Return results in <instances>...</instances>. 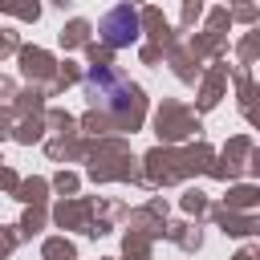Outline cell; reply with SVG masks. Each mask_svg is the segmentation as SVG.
<instances>
[{
    "instance_id": "1",
    "label": "cell",
    "mask_w": 260,
    "mask_h": 260,
    "mask_svg": "<svg viewBox=\"0 0 260 260\" xmlns=\"http://www.w3.org/2000/svg\"><path fill=\"white\" fill-rule=\"evenodd\" d=\"M85 98H89L98 110H106V114H126V110H130L134 89H130L118 73H110V69L93 65V69L85 73Z\"/></svg>"
},
{
    "instance_id": "2",
    "label": "cell",
    "mask_w": 260,
    "mask_h": 260,
    "mask_svg": "<svg viewBox=\"0 0 260 260\" xmlns=\"http://www.w3.org/2000/svg\"><path fill=\"white\" fill-rule=\"evenodd\" d=\"M102 41L110 45V49H122V45H130V41H138V12L134 8H114V12H106L102 16Z\"/></svg>"
}]
</instances>
